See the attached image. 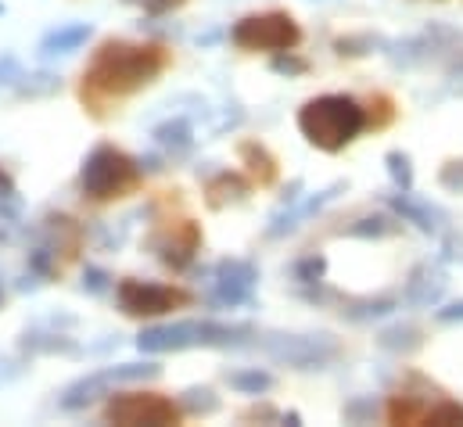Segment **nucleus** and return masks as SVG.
Returning <instances> with one entry per match:
<instances>
[{"label":"nucleus","mask_w":463,"mask_h":427,"mask_svg":"<svg viewBox=\"0 0 463 427\" xmlns=\"http://www.w3.org/2000/svg\"><path fill=\"white\" fill-rule=\"evenodd\" d=\"M266 348L273 352V359L291 366H320L335 356V345L327 337H273Z\"/></svg>","instance_id":"6e6552de"},{"label":"nucleus","mask_w":463,"mask_h":427,"mask_svg":"<svg viewBox=\"0 0 463 427\" xmlns=\"http://www.w3.org/2000/svg\"><path fill=\"white\" fill-rule=\"evenodd\" d=\"M0 191H4V195H11V184H7L4 176H0Z\"/></svg>","instance_id":"412c9836"},{"label":"nucleus","mask_w":463,"mask_h":427,"mask_svg":"<svg viewBox=\"0 0 463 427\" xmlns=\"http://www.w3.org/2000/svg\"><path fill=\"white\" fill-rule=\"evenodd\" d=\"M162 69L158 47H129V43H109L94 58L90 72L83 76L90 90L101 94H129L140 83H151Z\"/></svg>","instance_id":"f257e3e1"},{"label":"nucleus","mask_w":463,"mask_h":427,"mask_svg":"<svg viewBox=\"0 0 463 427\" xmlns=\"http://www.w3.org/2000/svg\"><path fill=\"white\" fill-rule=\"evenodd\" d=\"M231 384L233 388H241V392L259 395V392H266V388L273 384V377H269V374H262V370H244V374H231Z\"/></svg>","instance_id":"f8f14e48"},{"label":"nucleus","mask_w":463,"mask_h":427,"mask_svg":"<svg viewBox=\"0 0 463 427\" xmlns=\"http://www.w3.org/2000/svg\"><path fill=\"white\" fill-rule=\"evenodd\" d=\"M255 288V270L248 262H223L220 266V280H216V302L220 306H241L251 299Z\"/></svg>","instance_id":"1a4fd4ad"},{"label":"nucleus","mask_w":463,"mask_h":427,"mask_svg":"<svg viewBox=\"0 0 463 427\" xmlns=\"http://www.w3.org/2000/svg\"><path fill=\"white\" fill-rule=\"evenodd\" d=\"M388 173H392V180H395L402 191L413 187V166H410V155L392 151V155H388Z\"/></svg>","instance_id":"ddd939ff"},{"label":"nucleus","mask_w":463,"mask_h":427,"mask_svg":"<svg viewBox=\"0 0 463 427\" xmlns=\"http://www.w3.org/2000/svg\"><path fill=\"white\" fill-rule=\"evenodd\" d=\"M273 69H277V72H302L306 65L295 62V58H273Z\"/></svg>","instance_id":"a211bd4d"},{"label":"nucleus","mask_w":463,"mask_h":427,"mask_svg":"<svg viewBox=\"0 0 463 427\" xmlns=\"http://www.w3.org/2000/svg\"><path fill=\"white\" fill-rule=\"evenodd\" d=\"M105 288V273L101 270H90V291H101Z\"/></svg>","instance_id":"aec40b11"},{"label":"nucleus","mask_w":463,"mask_h":427,"mask_svg":"<svg viewBox=\"0 0 463 427\" xmlns=\"http://www.w3.org/2000/svg\"><path fill=\"white\" fill-rule=\"evenodd\" d=\"M324 270H327V262L313 255V259H306V262H298V266H295V277H298L302 284H317V280L324 277Z\"/></svg>","instance_id":"2eb2a0df"},{"label":"nucleus","mask_w":463,"mask_h":427,"mask_svg":"<svg viewBox=\"0 0 463 427\" xmlns=\"http://www.w3.org/2000/svg\"><path fill=\"white\" fill-rule=\"evenodd\" d=\"M118 302L129 317H155V313H169L173 306L184 302L180 291L158 288V284H144V280H122L118 284Z\"/></svg>","instance_id":"0eeeda50"},{"label":"nucleus","mask_w":463,"mask_h":427,"mask_svg":"<svg viewBox=\"0 0 463 427\" xmlns=\"http://www.w3.org/2000/svg\"><path fill=\"white\" fill-rule=\"evenodd\" d=\"M237 334H248V327H223V323H173V327H151L137 337L140 352H169L187 345H231Z\"/></svg>","instance_id":"7ed1b4c3"},{"label":"nucleus","mask_w":463,"mask_h":427,"mask_svg":"<svg viewBox=\"0 0 463 427\" xmlns=\"http://www.w3.org/2000/svg\"><path fill=\"white\" fill-rule=\"evenodd\" d=\"M233 43L244 51H288L298 43V25L288 14H251L233 25Z\"/></svg>","instance_id":"39448f33"},{"label":"nucleus","mask_w":463,"mask_h":427,"mask_svg":"<svg viewBox=\"0 0 463 427\" xmlns=\"http://www.w3.org/2000/svg\"><path fill=\"white\" fill-rule=\"evenodd\" d=\"M363 126H366L363 108L345 94L317 98L298 111V129L309 137V144H317L324 151H342L348 140L359 137Z\"/></svg>","instance_id":"f03ea898"},{"label":"nucleus","mask_w":463,"mask_h":427,"mask_svg":"<svg viewBox=\"0 0 463 427\" xmlns=\"http://www.w3.org/2000/svg\"><path fill=\"white\" fill-rule=\"evenodd\" d=\"M392 205H395L399 213L406 215L410 223H417L420 230H428V233H431V230H439V223H435V219H442V213H435L431 205H424V202H413L410 195H395V198H392Z\"/></svg>","instance_id":"9b49d317"},{"label":"nucleus","mask_w":463,"mask_h":427,"mask_svg":"<svg viewBox=\"0 0 463 427\" xmlns=\"http://www.w3.org/2000/svg\"><path fill=\"white\" fill-rule=\"evenodd\" d=\"M442 184H446V187H460L463 191V166H446V169H442Z\"/></svg>","instance_id":"dca6fc26"},{"label":"nucleus","mask_w":463,"mask_h":427,"mask_svg":"<svg viewBox=\"0 0 463 427\" xmlns=\"http://www.w3.org/2000/svg\"><path fill=\"white\" fill-rule=\"evenodd\" d=\"M439 320L442 323H463V302H457V306H446V309H439Z\"/></svg>","instance_id":"f3484780"},{"label":"nucleus","mask_w":463,"mask_h":427,"mask_svg":"<svg viewBox=\"0 0 463 427\" xmlns=\"http://www.w3.org/2000/svg\"><path fill=\"white\" fill-rule=\"evenodd\" d=\"M158 140H162V144L187 147V144H191V129H187V122H169V126L158 129Z\"/></svg>","instance_id":"4468645a"},{"label":"nucleus","mask_w":463,"mask_h":427,"mask_svg":"<svg viewBox=\"0 0 463 427\" xmlns=\"http://www.w3.org/2000/svg\"><path fill=\"white\" fill-rule=\"evenodd\" d=\"M90 36V25H61L43 40V54H69Z\"/></svg>","instance_id":"9d476101"},{"label":"nucleus","mask_w":463,"mask_h":427,"mask_svg":"<svg viewBox=\"0 0 463 427\" xmlns=\"http://www.w3.org/2000/svg\"><path fill=\"white\" fill-rule=\"evenodd\" d=\"M129 180H133V162L112 144L94 147V155L83 162V176H80V184L90 198H112L122 187H129Z\"/></svg>","instance_id":"20e7f679"},{"label":"nucleus","mask_w":463,"mask_h":427,"mask_svg":"<svg viewBox=\"0 0 463 427\" xmlns=\"http://www.w3.org/2000/svg\"><path fill=\"white\" fill-rule=\"evenodd\" d=\"M116 424H176V406L162 395H118L109 403Z\"/></svg>","instance_id":"423d86ee"},{"label":"nucleus","mask_w":463,"mask_h":427,"mask_svg":"<svg viewBox=\"0 0 463 427\" xmlns=\"http://www.w3.org/2000/svg\"><path fill=\"white\" fill-rule=\"evenodd\" d=\"M173 4H180V0H144V7H147L151 14H162V11H169Z\"/></svg>","instance_id":"6ab92c4d"}]
</instances>
